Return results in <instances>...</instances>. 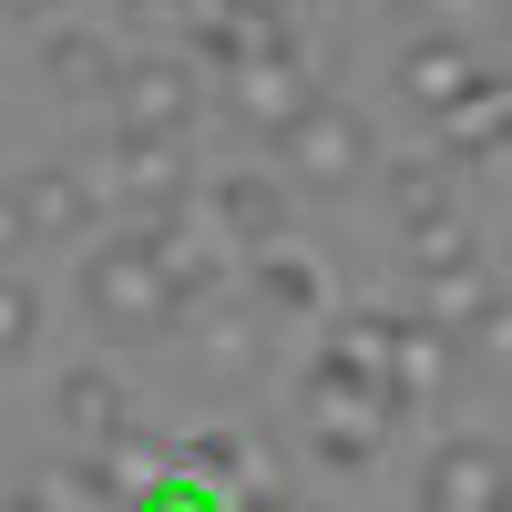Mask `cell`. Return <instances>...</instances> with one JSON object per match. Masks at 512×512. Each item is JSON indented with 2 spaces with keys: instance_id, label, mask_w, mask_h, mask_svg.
Masks as SVG:
<instances>
[{
  "instance_id": "obj_24",
  "label": "cell",
  "mask_w": 512,
  "mask_h": 512,
  "mask_svg": "<svg viewBox=\"0 0 512 512\" xmlns=\"http://www.w3.org/2000/svg\"><path fill=\"white\" fill-rule=\"evenodd\" d=\"M123 11H175V0H123Z\"/></svg>"
},
{
  "instance_id": "obj_17",
  "label": "cell",
  "mask_w": 512,
  "mask_h": 512,
  "mask_svg": "<svg viewBox=\"0 0 512 512\" xmlns=\"http://www.w3.org/2000/svg\"><path fill=\"white\" fill-rule=\"evenodd\" d=\"M441 164H451V175H492V164H502V93L461 103V113L441 123Z\"/></svg>"
},
{
  "instance_id": "obj_3",
  "label": "cell",
  "mask_w": 512,
  "mask_h": 512,
  "mask_svg": "<svg viewBox=\"0 0 512 512\" xmlns=\"http://www.w3.org/2000/svg\"><path fill=\"white\" fill-rule=\"evenodd\" d=\"M369 164H379L369 113H349V103H328V93H318V103L277 134V164H267V175H277V185H297V195H349Z\"/></svg>"
},
{
  "instance_id": "obj_9",
  "label": "cell",
  "mask_w": 512,
  "mask_h": 512,
  "mask_svg": "<svg viewBox=\"0 0 512 512\" xmlns=\"http://www.w3.org/2000/svg\"><path fill=\"white\" fill-rule=\"evenodd\" d=\"M11 216H21V246H72V236H93L103 195L72 164H31V175H11Z\"/></svg>"
},
{
  "instance_id": "obj_18",
  "label": "cell",
  "mask_w": 512,
  "mask_h": 512,
  "mask_svg": "<svg viewBox=\"0 0 512 512\" xmlns=\"http://www.w3.org/2000/svg\"><path fill=\"white\" fill-rule=\"evenodd\" d=\"M11 512H123V502L103 492V472H93V461H62V472L21 482V502H11Z\"/></svg>"
},
{
  "instance_id": "obj_14",
  "label": "cell",
  "mask_w": 512,
  "mask_h": 512,
  "mask_svg": "<svg viewBox=\"0 0 512 512\" xmlns=\"http://www.w3.org/2000/svg\"><path fill=\"white\" fill-rule=\"evenodd\" d=\"M52 400H62V431H72L82 451H103L123 420H134V400H123V379H113V369H62V390H52Z\"/></svg>"
},
{
  "instance_id": "obj_20",
  "label": "cell",
  "mask_w": 512,
  "mask_h": 512,
  "mask_svg": "<svg viewBox=\"0 0 512 512\" xmlns=\"http://www.w3.org/2000/svg\"><path fill=\"white\" fill-rule=\"evenodd\" d=\"M134 512H236V502H226L216 482H195V472H175V461H164V482H144Z\"/></svg>"
},
{
  "instance_id": "obj_7",
  "label": "cell",
  "mask_w": 512,
  "mask_h": 512,
  "mask_svg": "<svg viewBox=\"0 0 512 512\" xmlns=\"http://www.w3.org/2000/svg\"><path fill=\"white\" fill-rule=\"evenodd\" d=\"M420 328H441L451 349H482V338L502 328V287H492V256H482V246L420 267Z\"/></svg>"
},
{
  "instance_id": "obj_1",
  "label": "cell",
  "mask_w": 512,
  "mask_h": 512,
  "mask_svg": "<svg viewBox=\"0 0 512 512\" xmlns=\"http://www.w3.org/2000/svg\"><path fill=\"white\" fill-rule=\"evenodd\" d=\"M82 318H93L103 338H175V287H164L154 267V236H113L82 256Z\"/></svg>"
},
{
  "instance_id": "obj_2",
  "label": "cell",
  "mask_w": 512,
  "mask_h": 512,
  "mask_svg": "<svg viewBox=\"0 0 512 512\" xmlns=\"http://www.w3.org/2000/svg\"><path fill=\"white\" fill-rule=\"evenodd\" d=\"M390 400H379L369 390V379L359 369H338L328 349H318V369H308V390H297V441H308L318 461H328V472H359V461L379 451V431H390Z\"/></svg>"
},
{
  "instance_id": "obj_5",
  "label": "cell",
  "mask_w": 512,
  "mask_h": 512,
  "mask_svg": "<svg viewBox=\"0 0 512 512\" xmlns=\"http://www.w3.org/2000/svg\"><path fill=\"white\" fill-rule=\"evenodd\" d=\"M226 103H236V123H246V134H267V144H277L287 123L318 103V82H308V52H297V31L256 41V52L226 72Z\"/></svg>"
},
{
  "instance_id": "obj_13",
  "label": "cell",
  "mask_w": 512,
  "mask_h": 512,
  "mask_svg": "<svg viewBox=\"0 0 512 512\" xmlns=\"http://www.w3.org/2000/svg\"><path fill=\"white\" fill-rule=\"evenodd\" d=\"M154 267H164V287H175V308H205V297H226L236 246H226V236H205V226L185 216V226H164V236H154Z\"/></svg>"
},
{
  "instance_id": "obj_22",
  "label": "cell",
  "mask_w": 512,
  "mask_h": 512,
  "mask_svg": "<svg viewBox=\"0 0 512 512\" xmlns=\"http://www.w3.org/2000/svg\"><path fill=\"white\" fill-rule=\"evenodd\" d=\"M420 11H431V21L451 31V21H472V11H482V0H420Z\"/></svg>"
},
{
  "instance_id": "obj_8",
  "label": "cell",
  "mask_w": 512,
  "mask_h": 512,
  "mask_svg": "<svg viewBox=\"0 0 512 512\" xmlns=\"http://www.w3.org/2000/svg\"><path fill=\"white\" fill-rule=\"evenodd\" d=\"M113 205H123V236H164L185 226L195 205V175H185V144H113Z\"/></svg>"
},
{
  "instance_id": "obj_4",
  "label": "cell",
  "mask_w": 512,
  "mask_h": 512,
  "mask_svg": "<svg viewBox=\"0 0 512 512\" xmlns=\"http://www.w3.org/2000/svg\"><path fill=\"white\" fill-rule=\"evenodd\" d=\"M195 103H205V82L195 62H123L113 72V144H185L195 134Z\"/></svg>"
},
{
  "instance_id": "obj_15",
  "label": "cell",
  "mask_w": 512,
  "mask_h": 512,
  "mask_svg": "<svg viewBox=\"0 0 512 512\" xmlns=\"http://www.w3.org/2000/svg\"><path fill=\"white\" fill-rule=\"evenodd\" d=\"M164 461H175V472H195V482H216L226 502L267 492V482H256V441H246V431H185V441L164 451Z\"/></svg>"
},
{
  "instance_id": "obj_16",
  "label": "cell",
  "mask_w": 512,
  "mask_h": 512,
  "mask_svg": "<svg viewBox=\"0 0 512 512\" xmlns=\"http://www.w3.org/2000/svg\"><path fill=\"white\" fill-rule=\"evenodd\" d=\"M113 41L103 31H52L41 41V82H52V93H113Z\"/></svg>"
},
{
  "instance_id": "obj_23",
  "label": "cell",
  "mask_w": 512,
  "mask_h": 512,
  "mask_svg": "<svg viewBox=\"0 0 512 512\" xmlns=\"http://www.w3.org/2000/svg\"><path fill=\"white\" fill-rule=\"evenodd\" d=\"M11 21H62V0H0Z\"/></svg>"
},
{
  "instance_id": "obj_11",
  "label": "cell",
  "mask_w": 512,
  "mask_h": 512,
  "mask_svg": "<svg viewBox=\"0 0 512 512\" xmlns=\"http://www.w3.org/2000/svg\"><path fill=\"white\" fill-rule=\"evenodd\" d=\"M205 236H226L236 256L277 246V236H287V185H277V175H226L216 195H205Z\"/></svg>"
},
{
  "instance_id": "obj_19",
  "label": "cell",
  "mask_w": 512,
  "mask_h": 512,
  "mask_svg": "<svg viewBox=\"0 0 512 512\" xmlns=\"http://www.w3.org/2000/svg\"><path fill=\"white\" fill-rule=\"evenodd\" d=\"M451 195H461V175L441 154H410V164H390V205H400V226H420V216H451Z\"/></svg>"
},
{
  "instance_id": "obj_6",
  "label": "cell",
  "mask_w": 512,
  "mask_h": 512,
  "mask_svg": "<svg viewBox=\"0 0 512 512\" xmlns=\"http://www.w3.org/2000/svg\"><path fill=\"white\" fill-rule=\"evenodd\" d=\"M482 93H502V82H492V52H482V41H461V31H420L410 52H400V103H410V113L451 123L461 103H482Z\"/></svg>"
},
{
  "instance_id": "obj_12",
  "label": "cell",
  "mask_w": 512,
  "mask_h": 512,
  "mask_svg": "<svg viewBox=\"0 0 512 512\" xmlns=\"http://www.w3.org/2000/svg\"><path fill=\"white\" fill-rule=\"evenodd\" d=\"M420 512H502V451L492 441H441L420 472Z\"/></svg>"
},
{
  "instance_id": "obj_21",
  "label": "cell",
  "mask_w": 512,
  "mask_h": 512,
  "mask_svg": "<svg viewBox=\"0 0 512 512\" xmlns=\"http://www.w3.org/2000/svg\"><path fill=\"white\" fill-rule=\"evenodd\" d=\"M216 369H226V379L256 369V318H216Z\"/></svg>"
},
{
  "instance_id": "obj_10",
  "label": "cell",
  "mask_w": 512,
  "mask_h": 512,
  "mask_svg": "<svg viewBox=\"0 0 512 512\" xmlns=\"http://www.w3.org/2000/svg\"><path fill=\"white\" fill-rule=\"evenodd\" d=\"M246 297H256V318H287V328H308L318 308H328V277H318V256L308 246H256L246 256Z\"/></svg>"
}]
</instances>
